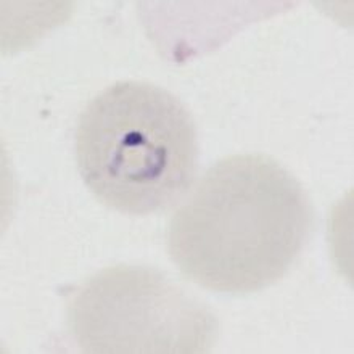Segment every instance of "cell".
<instances>
[{"label": "cell", "mask_w": 354, "mask_h": 354, "mask_svg": "<svg viewBox=\"0 0 354 354\" xmlns=\"http://www.w3.org/2000/svg\"><path fill=\"white\" fill-rule=\"evenodd\" d=\"M313 208L303 185L264 155H234L206 171L169 224L173 263L219 293L280 280L306 245Z\"/></svg>", "instance_id": "6da1fadb"}, {"label": "cell", "mask_w": 354, "mask_h": 354, "mask_svg": "<svg viewBox=\"0 0 354 354\" xmlns=\"http://www.w3.org/2000/svg\"><path fill=\"white\" fill-rule=\"evenodd\" d=\"M76 156L86 185L124 214L158 213L177 203L196 173V131L173 93L144 81H121L81 113Z\"/></svg>", "instance_id": "7a4b0ae2"}, {"label": "cell", "mask_w": 354, "mask_h": 354, "mask_svg": "<svg viewBox=\"0 0 354 354\" xmlns=\"http://www.w3.org/2000/svg\"><path fill=\"white\" fill-rule=\"evenodd\" d=\"M68 324L82 351L195 354L211 350L216 317L155 269L106 268L68 304Z\"/></svg>", "instance_id": "3957f363"}]
</instances>
